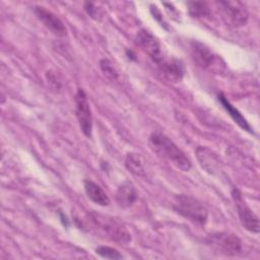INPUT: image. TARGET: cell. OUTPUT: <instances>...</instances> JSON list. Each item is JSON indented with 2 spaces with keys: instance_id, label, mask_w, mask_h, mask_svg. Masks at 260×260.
Masks as SVG:
<instances>
[{
  "instance_id": "1",
  "label": "cell",
  "mask_w": 260,
  "mask_h": 260,
  "mask_svg": "<svg viewBox=\"0 0 260 260\" xmlns=\"http://www.w3.org/2000/svg\"><path fill=\"white\" fill-rule=\"evenodd\" d=\"M149 147L158 155L167 158L178 169L187 172L191 168V161L186 154L166 135L153 132L148 139Z\"/></svg>"
},
{
  "instance_id": "2",
  "label": "cell",
  "mask_w": 260,
  "mask_h": 260,
  "mask_svg": "<svg viewBox=\"0 0 260 260\" xmlns=\"http://www.w3.org/2000/svg\"><path fill=\"white\" fill-rule=\"evenodd\" d=\"M174 209L185 218L198 223L204 224L208 218V212L205 206L188 195H177L173 204Z\"/></svg>"
},
{
  "instance_id": "3",
  "label": "cell",
  "mask_w": 260,
  "mask_h": 260,
  "mask_svg": "<svg viewBox=\"0 0 260 260\" xmlns=\"http://www.w3.org/2000/svg\"><path fill=\"white\" fill-rule=\"evenodd\" d=\"M190 52L192 58L200 67L213 72H220L224 69L225 64L221 58L205 44L198 41L191 42Z\"/></svg>"
},
{
  "instance_id": "4",
  "label": "cell",
  "mask_w": 260,
  "mask_h": 260,
  "mask_svg": "<svg viewBox=\"0 0 260 260\" xmlns=\"http://www.w3.org/2000/svg\"><path fill=\"white\" fill-rule=\"evenodd\" d=\"M216 4L220 17L228 25L239 27L247 23L248 11L243 3L239 1H219Z\"/></svg>"
},
{
  "instance_id": "5",
  "label": "cell",
  "mask_w": 260,
  "mask_h": 260,
  "mask_svg": "<svg viewBox=\"0 0 260 260\" xmlns=\"http://www.w3.org/2000/svg\"><path fill=\"white\" fill-rule=\"evenodd\" d=\"M232 197L236 203L238 215L242 225L249 232L258 234L259 233V219L252 209L247 205L241 192L238 189L232 191Z\"/></svg>"
},
{
  "instance_id": "6",
  "label": "cell",
  "mask_w": 260,
  "mask_h": 260,
  "mask_svg": "<svg viewBox=\"0 0 260 260\" xmlns=\"http://www.w3.org/2000/svg\"><path fill=\"white\" fill-rule=\"evenodd\" d=\"M92 219L95 224L103 231V233H105L106 236L111 240L123 244L131 241V236L128 231L121 223L114 220L113 218L94 215Z\"/></svg>"
},
{
  "instance_id": "7",
  "label": "cell",
  "mask_w": 260,
  "mask_h": 260,
  "mask_svg": "<svg viewBox=\"0 0 260 260\" xmlns=\"http://www.w3.org/2000/svg\"><path fill=\"white\" fill-rule=\"evenodd\" d=\"M136 45L156 64L165 57L158 40L148 30L140 29L135 37Z\"/></svg>"
},
{
  "instance_id": "8",
  "label": "cell",
  "mask_w": 260,
  "mask_h": 260,
  "mask_svg": "<svg viewBox=\"0 0 260 260\" xmlns=\"http://www.w3.org/2000/svg\"><path fill=\"white\" fill-rule=\"evenodd\" d=\"M75 105H76V117L79 122V126L83 134L87 137L91 135L92 130V117L87 101L86 93L82 88H78L75 94Z\"/></svg>"
},
{
  "instance_id": "9",
  "label": "cell",
  "mask_w": 260,
  "mask_h": 260,
  "mask_svg": "<svg viewBox=\"0 0 260 260\" xmlns=\"http://www.w3.org/2000/svg\"><path fill=\"white\" fill-rule=\"evenodd\" d=\"M210 244L225 255H236L242 249L241 240L231 234H216L210 237Z\"/></svg>"
},
{
  "instance_id": "10",
  "label": "cell",
  "mask_w": 260,
  "mask_h": 260,
  "mask_svg": "<svg viewBox=\"0 0 260 260\" xmlns=\"http://www.w3.org/2000/svg\"><path fill=\"white\" fill-rule=\"evenodd\" d=\"M35 13L37 17L43 22V24L58 37L66 36V27L63 21L52 11L46 9L43 6H36Z\"/></svg>"
},
{
  "instance_id": "11",
  "label": "cell",
  "mask_w": 260,
  "mask_h": 260,
  "mask_svg": "<svg viewBox=\"0 0 260 260\" xmlns=\"http://www.w3.org/2000/svg\"><path fill=\"white\" fill-rule=\"evenodd\" d=\"M157 67L159 73L169 81L178 82L184 76V65L183 63L173 57H164L158 63Z\"/></svg>"
},
{
  "instance_id": "12",
  "label": "cell",
  "mask_w": 260,
  "mask_h": 260,
  "mask_svg": "<svg viewBox=\"0 0 260 260\" xmlns=\"http://www.w3.org/2000/svg\"><path fill=\"white\" fill-rule=\"evenodd\" d=\"M137 199V191L134 185L126 181L122 183L116 192V201L120 207L127 208L131 206Z\"/></svg>"
},
{
  "instance_id": "13",
  "label": "cell",
  "mask_w": 260,
  "mask_h": 260,
  "mask_svg": "<svg viewBox=\"0 0 260 260\" xmlns=\"http://www.w3.org/2000/svg\"><path fill=\"white\" fill-rule=\"evenodd\" d=\"M84 190L87 197L98 205L107 206L110 204V198L107 193L94 182L85 180L84 181Z\"/></svg>"
},
{
  "instance_id": "14",
  "label": "cell",
  "mask_w": 260,
  "mask_h": 260,
  "mask_svg": "<svg viewBox=\"0 0 260 260\" xmlns=\"http://www.w3.org/2000/svg\"><path fill=\"white\" fill-rule=\"evenodd\" d=\"M125 166L133 175L137 177H146V168L144 158L136 152H129L125 159Z\"/></svg>"
},
{
  "instance_id": "15",
  "label": "cell",
  "mask_w": 260,
  "mask_h": 260,
  "mask_svg": "<svg viewBox=\"0 0 260 260\" xmlns=\"http://www.w3.org/2000/svg\"><path fill=\"white\" fill-rule=\"evenodd\" d=\"M218 100H219V102L221 103L222 107L228 111V113L230 114V116L233 118V120H234L241 128H243L244 130H246V131H248V132H250V133H253V129L251 128V126L249 125V123L247 122V120L242 116V114H241L236 108H234V107L231 105V103L224 98V95H223L222 93H220V94L218 95Z\"/></svg>"
},
{
  "instance_id": "16",
  "label": "cell",
  "mask_w": 260,
  "mask_h": 260,
  "mask_svg": "<svg viewBox=\"0 0 260 260\" xmlns=\"http://www.w3.org/2000/svg\"><path fill=\"white\" fill-rule=\"evenodd\" d=\"M188 12L192 17L201 18L206 17L210 14V8L206 2L203 1H192L187 3Z\"/></svg>"
},
{
  "instance_id": "17",
  "label": "cell",
  "mask_w": 260,
  "mask_h": 260,
  "mask_svg": "<svg viewBox=\"0 0 260 260\" xmlns=\"http://www.w3.org/2000/svg\"><path fill=\"white\" fill-rule=\"evenodd\" d=\"M96 254L101 255L104 258L107 259H122L123 256L119 253L118 250H116L115 248L109 247V246H100L95 249Z\"/></svg>"
},
{
  "instance_id": "18",
  "label": "cell",
  "mask_w": 260,
  "mask_h": 260,
  "mask_svg": "<svg viewBox=\"0 0 260 260\" xmlns=\"http://www.w3.org/2000/svg\"><path fill=\"white\" fill-rule=\"evenodd\" d=\"M100 67L103 73L110 79L115 80L118 78V72L114 65L108 59H102L100 62Z\"/></svg>"
},
{
  "instance_id": "19",
  "label": "cell",
  "mask_w": 260,
  "mask_h": 260,
  "mask_svg": "<svg viewBox=\"0 0 260 260\" xmlns=\"http://www.w3.org/2000/svg\"><path fill=\"white\" fill-rule=\"evenodd\" d=\"M84 9H85V11L87 12V14H88L91 18L96 19V20L100 19L102 13H101L100 9L96 8V6H95L93 3H91V2H85V3H84Z\"/></svg>"
}]
</instances>
